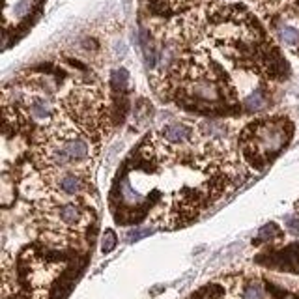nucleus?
<instances>
[{
    "label": "nucleus",
    "instance_id": "obj_1",
    "mask_svg": "<svg viewBox=\"0 0 299 299\" xmlns=\"http://www.w3.org/2000/svg\"><path fill=\"white\" fill-rule=\"evenodd\" d=\"M292 124L286 118H260L239 135V148L249 163H266L290 141Z\"/></svg>",
    "mask_w": 299,
    "mask_h": 299
},
{
    "label": "nucleus",
    "instance_id": "obj_2",
    "mask_svg": "<svg viewBox=\"0 0 299 299\" xmlns=\"http://www.w3.org/2000/svg\"><path fill=\"white\" fill-rule=\"evenodd\" d=\"M41 0H4V28L6 32L27 21L38 10Z\"/></svg>",
    "mask_w": 299,
    "mask_h": 299
},
{
    "label": "nucleus",
    "instance_id": "obj_3",
    "mask_svg": "<svg viewBox=\"0 0 299 299\" xmlns=\"http://www.w3.org/2000/svg\"><path fill=\"white\" fill-rule=\"evenodd\" d=\"M206 0H150V4L153 6V10L159 13H193V11L200 10V6Z\"/></svg>",
    "mask_w": 299,
    "mask_h": 299
},
{
    "label": "nucleus",
    "instance_id": "obj_4",
    "mask_svg": "<svg viewBox=\"0 0 299 299\" xmlns=\"http://www.w3.org/2000/svg\"><path fill=\"white\" fill-rule=\"evenodd\" d=\"M243 105H245V109L250 110V112H258V110H262L267 105L266 90H264L262 86L255 88V90L243 99Z\"/></svg>",
    "mask_w": 299,
    "mask_h": 299
},
{
    "label": "nucleus",
    "instance_id": "obj_5",
    "mask_svg": "<svg viewBox=\"0 0 299 299\" xmlns=\"http://www.w3.org/2000/svg\"><path fill=\"white\" fill-rule=\"evenodd\" d=\"M279 39L290 49H299V28L292 25H283L279 27Z\"/></svg>",
    "mask_w": 299,
    "mask_h": 299
},
{
    "label": "nucleus",
    "instance_id": "obj_6",
    "mask_svg": "<svg viewBox=\"0 0 299 299\" xmlns=\"http://www.w3.org/2000/svg\"><path fill=\"white\" fill-rule=\"evenodd\" d=\"M241 299H266V290L258 281H249L241 288Z\"/></svg>",
    "mask_w": 299,
    "mask_h": 299
},
{
    "label": "nucleus",
    "instance_id": "obj_7",
    "mask_svg": "<svg viewBox=\"0 0 299 299\" xmlns=\"http://www.w3.org/2000/svg\"><path fill=\"white\" fill-rule=\"evenodd\" d=\"M116 243H118V239H116V234L112 232V230H107L103 236V243H101V249H103V252H110V250L114 249Z\"/></svg>",
    "mask_w": 299,
    "mask_h": 299
},
{
    "label": "nucleus",
    "instance_id": "obj_8",
    "mask_svg": "<svg viewBox=\"0 0 299 299\" xmlns=\"http://www.w3.org/2000/svg\"><path fill=\"white\" fill-rule=\"evenodd\" d=\"M281 234V230L277 228V224H266L264 228L260 230V239H271V238H277Z\"/></svg>",
    "mask_w": 299,
    "mask_h": 299
},
{
    "label": "nucleus",
    "instance_id": "obj_9",
    "mask_svg": "<svg viewBox=\"0 0 299 299\" xmlns=\"http://www.w3.org/2000/svg\"><path fill=\"white\" fill-rule=\"evenodd\" d=\"M286 228L292 232V234H299V217H286Z\"/></svg>",
    "mask_w": 299,
    "mask_h": 299
},
{
    "label": "nucleus",
    "instance_id": "obj_10",
    "mask_svg": "<svg viewBox=\"0 0 299 299\" xmlns=\"http://www.w3.org/2000/svg\"><path fill=\"white\" fill-rule=\"evenodd\" d=\"M146 234H150V230H133V232H129L127 239H129V241H136V239L144 238Z\"/></svg>",
    "mask_w": 299,
    "mask_h": 299
}]
</instances>
